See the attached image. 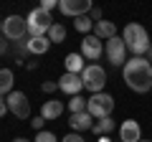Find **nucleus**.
<instances>
[{
  "mask_svg": "<svg viewBox=\"0 0 152 142\" xmlns=\"http://www.w3.org/2000/svg\"><path fill=\"white\" fill-rule=\"evenodd\" d=\"M28 33V20L23 15H8L3 18V36L8 41H23Z\"/></svg>",
  "mask_w": 152,
  "mask_h": 142,
  "instance_id": "6",
  "label": "nucleus"
},
{
  "mask_svg": "<svg viewBox=\"0 0 152 142\" xmlns=\"http://www.w3.org/2000/svg\"><path fill=\"white\" fill-rule=\"evenodd\" d=\"M58 89L64 94H69V97H79L84 91V81H81L79 74H66L64 71V76L58 79Z\"/></svg>",
  "mask_w": 152,
  "mask_h": 142,
  "instance_id": "11",
  "label": "nucleus"
},
{
  "mask_svg": "<svg viewBox=\"0 0 152 142\" xmlns=\"http://www.w3.org/2000/svg\"><path fill=\"white\" fill-rule=\"evenodd\" d=\"M43 117H41V114H38V117H33V119H31V124H33V130H36V132H43Z\"/></svg>",
  "mask_w": 152,
  "mask_h": 142,
  "instance_id": "26",
  "label": "nucleus"
},
{
  "mask_svg": "<svg viewBox=\"0 0 152 142\" xmlns=\"http://www.w3.org/2000/svg\"><path fill=\"white\" fill-rule=\"evenodd\" d=\"M8 51V43H5V38H0V53H5Z\"/></svg>",
  "mask_w": 152,
  "mask_h": 142,
  "instance_id": "29",
  "label": "nucleus"
},
{
  "mask_svg": "<svg viewBox=\"0 0 152 142\" xmlns=\"http://www.w3.org/2000/svg\"><path fill=\"white\" fill-rule=\"evenodd\" d=\"M0 33H3V20H0Z\"/></svg>",
  "mask_w": 152,
  "mask_h": 142,
  "instance_id": "35",
  "label": "nucleus"
},
{
  "mask_svg": "<svg viewBox=\"0 0 152 142\" xmlns=\"http://www.w3.org/2000/svg\"><path fill=\"white\" fill-rule=\"evenodd\" d=\"M74 28L79 33H84V36H91V33H94V20L89 15H81V18H76V20H74Z\"/></svg>",
  "mask_w": 152,
  "mask_h": 142,
  "instance_id": "21",
  "label": "nucleus"
},
{
  "mask_svg": "<svg viewBox=\"0 0 152 142\" xmlns=\"http://www.w3.org/2000/svg\"><path fill=\"white\" fill-rule=\"evenodd\" d=\"M26 20H28V36H48L51 26H53V18H51V13H46L41 5L33 8V10L28 13Z\"/></svg>",
  "mask_w": 152,
  "mask_h": 142,
  "instance_id": "5",
  "label": "nucleus"
},
{
  "mask_svg": "<svg viewBox=\"0 0 152 142\" xmlns=\"http://www.w3.org/2000/svg\"><path fill=\"white\" fill-rule=\"evenodd\" d=\"M142 140V130L137 119H124L119 124V142H140Z\"/></svg>",
  "mask_w": 152,
  "mask_h": 142,
  "instance_id": "12",
  "label": "nucleus"
},
{
  "mask_svg": "<svg viewBox=\"0 0 152 142\" xmlns=\"http://www.w3.org/2000/svg\"><path fill=\"white\" fill-rule=\"evenodd\" d=\"M107 61L112 66H124L127 64V46L122 41V36L107 41Z\"/></svg>",
  "mask_w": 152,
  "mask_h": 142,
  "instance_id": "9",
  "label": "nucleus"
},
{
  "mask_svg": "<svg viewBox=\"0 0 152 142\" xmlns=\"http://www.w3.org/2000/svg\"><path fill=\"white\" fill-rule=\"evenodd\" d=\"M122 41H124L127 51H129L132 56H142L150 51V33H147L145 26H140V23H127L124 31H122Z\"/></svg>",
  "mask_w": 152,
  "mask_h": 142,
  "instance_id": "2",
  "label": "nucleus"
},
{
  "mask_svg": "<svg viewBox=\"0 0 152 142\" xmlns=\"http://www.w3.org/2000/svg\"><path fill=\"white\" fill-rule=\"evenodd\" d=\"M5 102H8V112H10V114H15L18 119H28V117H31V104H28V97H26L23 91L8 94Z\"/></svg>",
  "mask_w": 152,
  "mask_h": 142,
  "instance_id": "7",
  "label": "nucleus"
},
{
  "mask_svg": "<svg viewBox=\"0 0 152 142\" xmlns=\"http://www.w3.org/2000/svg\"><path fill=\"white\" fill-rule=\"evenodd\" d=\"M86 102H89V99H84L81 94H79V97H71L66 104H69V112H71V114H79V112H86Z\"/></svg>",
  "mask_w": 152,
  "mask_h": 142,
  "instance_id": "22",
  "label": "nucleus"
},
{
  "mask_svg": "<svg viewBox=\"0 0 152 142\" xmlns=\"http://www.w3.org/2000/svg\"><path fill=\"white\" fill-rule=\"evenodd\" d=\"M89 18H91L94 23H99V20H104V18H102V10H99V8H91V13H89Z\"/></svg>",
  "mask_w": 152,
  "mask_h": 142,
  "instance_id": "28",
  "label": "nucleus"
},
{
  "mask_svg": "<svg viewBox=\"0 0 152 142\" xmlns=\"http://www.w3.org/2000/svg\"><path fill=\"white\" fill-rule=\"evenodd\" d=\"M61 142H86V140H84V137L79 135V132H71V135H66Z\"/></svg>",
  "mask_w": 152,
  "mask_h": 142,
  "instance_id": "27",
  "label": "nucleus"
},
{
  "mask_svg": "<svg viewBox=\"0 0 152 142\" xmlns=\"http://www.w3.org/2000/svg\"><path fill=\"white\" fill-rule=\"evenodd\" d=\"M140 142H152V140H140Z\"/></svg>",
  "mask_w": 152,
  "mask_h": 142,
  "instance_id": "36",
  "label": "nucleus"
},
{
  "mask_svg": "<svg viewBox=\"0 0 152 142\" xmlns=\"http://www.w3.org/2000/svg\"><path fill=\"white\" fill-rule=\"evenodd\" d=\"M33 142H61V140L53 135V132L43 130V132H38V135H36V140H33Z\"/></svg>",
  "mask_w": 152,
  "mask_h": 142,
  "instance_id": "23",
  "label": "nucleus"
},
{
  "mask_svg": "<svg viewBox=\"0 0 152 142\" xmlns=\"http://www.w3.org/2000/svg\"><path fill=\"white\" fill-rule=\"evenodd\" d=\"M48 41H51V43H64V41H66V26H64V23H53V26H51Z\"/></svg>",
  "mask_w": 152,
  "mask_h": 142,
  "instance_id": "20",
  "label": "nucleus"
},
{
  "mask_svg": "<svg viewBox=\"0 0 152 142\" xmlns=\"http://www.w3.org/2000/svg\"><path fill=\"white\" fill-rule=\"evenodd\" d=\"M64 66H66V74H79L81 76L84 69H86V59L81 53H69L64 59Z\"/></svg>",
  "mask_w": 152,
  "mask_h": 142,
  "instance_id": "15",
  "label": "nucleus"
},
{
  "mask_svg": "<svg viewBox=\"0 0 152 142\" xmlns=\"http://www.w3.org/2000/svg\"><path fill=\"white\" fill-rule=\"evenodd\" d=\"M79 53L84 56V59H89V61H96V59H102V53H104V41H99L96 36H84V41H81V51Z\"/></svg>",
  "mask_w": 152,
  "mask_h": 142,
  "instance_id": "10",
  "label": "nucleus"
},
{
  "mask_svg": "<svg viewBox=\"0 0 152 142\" xmlns=\"http://www.w3.org/2000/svg\"><path fill=\"white\" fill-rule=\"evenodd\" d=\"M3 102H5V97H0V104H3Z\"/></svg>",
  "mask_w": 152,
  "mask_h": 142,
  "instance_id": "34",
  "label": "nucleus"
},
{
  "mask_svg": "<svg viewBox=\"0 0 152 142\" xmlns=\"http://www.w3.org/2000/svg\"><path fill=\"white\" fill-rule=\"evenodd\" d=\"M147 61L152 64V46H150V51H147Z\"/></svg>",
  "mask_w": 152,
  "mask_h": 142,
  "instance_id": "33",
  "label": "nucleus"
},
{
  "mask_svg": "<svg viewBox=\"0 0 152 142\" xmlns=\"http://www.w3.org/2000/svg\"><path fill=\"white\" fill-rule=\"evenodd\" d=\"M61 114H64V102H58V99L43 102V107H41V117L43 119H58Z\"/></svg>",
  "mask_w": 152,
  "mask_h": 142,
  "instance_id": "17",
  "label": "nucleus"
},
{
  "mask_svg": "<svg viewBox=\"0 0 152 142\" xmlns=\"http://www.w3.org/2000/svg\"><path fill=\"white\" fill-rule=\"evenodd\" d=\"M112 130H114V119H112V117L96 119V122H94V127H91V132H94V135H99V137H102V135H109Z\"/></svg>",
  "mask_w": 152,
  "mask_h": 142,
  "instance_id": "19",
  "label": "nucleus"
},
{
  "mask_svg": "<svg viewBox=\"0 0 152 142\" xmlns=\"http://www.w3.org/2000/svg\"><path fill=\"white\" fill-rule=\"evenodd\" d=\"M48 48H51V41H48V36H31V38L26 41V51H28V53H33V56H41V53H46Z\"/></svg>",
  "mask_w": 152,
  "mask_h": 142,
  "instance_id": "14",
  "label": "nucleus"
},
{
  "mask_svg": "<svg viewBox=\"0 0 152 142\" xmlns=\"http://www.w3.org/2000/svg\"><path fill=\"white\" fill-rule=\"evenodd\" d=\"M81 81H84V89L91 94H102L104 86H107V71L102 69L99 64H86L81 74Z\"/></svg>",
  "mask_w": 152,
  "mask_h": 142,
  "instance_id": "3",
  "label": "nucleus"
},
{
  "mask_svg": "<svg viewBox=\"0 0 152 142\" xmlns=\"http://www.w3.org/2000/svg\"><path fill=\"white\" fill-rule=\"evenodd\" d=\"M122 76L124 84L137 94H147L152 89V64L145 56H132L124 66H122Z\"/></svg>",
  "mask_w": 152,
  "mask_h": 142,
  "instance_id": "1",
  "label": "nucleus"
},
{
  "mask_svg": "<svg viewBox=\"0 0 152 142\" xmlns=\"http://www.w3.org/2000/svg\"><path fill=\"white\" fill-rule=\"evenodd\" d=\"M94 36L99 41H112V38H117V26L112 20H99V23H94Z\"/></svg>",
  "mask_w": 152,
  "mask_h": 142,
  "instance_id": "16",
  "label": "nucleus"
},
{
  "mask_svg": "<svg viewBox=\"0 0 152 142\" xmlns=\"http://www.w3.org/2000/svg\"><path fill=\"white\" fill-rule=\"evenodd\" d=\"M13 142H31V140H26V137H15Z\"/></svg>",
  "mask_w": 152,
  "mask_h": 142,
  "instance_id": "32",
  "label": "nucleus"
},
{
  "mask_svg": "<svg viewBox=\"0 0 152 142\" xmlns=\"http://www.w3.org/2000/svg\"><path fill=\"white\" fill-rule=\"evenodd\" d=\"M41 89H43L46 94H53L56 89H58V81H43V84H41Z\"/></svg>",
  "mask_w": 152,
  "mask_h": 142,
  "instance_id": "24",
  "label": "nucleus"
},
{
  "mask_svg": "<svg viewBox=\"0 0 152 142\" xmlns=\"http://www.w3.org/2000/svg\"><path fill=\"white\" fill-rule=\"evenodd\" d=\"M96 142H112V140H109V135H102V137H99Z\"/></svg>",
  "mask_w": 152,
  "mask_h": 142,
  "instance_id": "31",
  "label": "nucleus"
},
{
  "mask_svg": "<svg viewBox=\"0 0 152 142\" xmlns=\"http://www.w3.org/2000/svg\"><path fill=\"white\" fill-rule=\"evenodd\" d=\"M91 0H58V10L69 18H81V15H89L91 13Z\"/></svg>",
  "mask_w": 152,
  "mask_h": 142,
  "instance_id": "8",
  "label": "nucleus"
},
{
  "mask_svg": "<svg viewBox=\"0 0 152 142\" xmlns=\"http://www.w3.org/2000/svg\"><path fill=\"white\" fill-rule=\"evenodd\" d=\"M13 84H15V74H13V69H0V97L13 94Z\"/></svg>",
  "mask_w": 152,
  "mask_h": 142,
  "instance_id": "18",
  "label": "nucleus"
},
{
  "mask_svg": "<svg viewBox=\"0 0 152 142\" xmlns=\"http://www.w3.org/2000/svg\"><path fill=\"white\" fill-rule=\"evenodd\" d=\"M86 112L94 117V119H104V117H112L114 112V97L107 91L102 94H91L86 102Z\"/></svg>",
  "mask_w": 152,
  "mask_h": 142,
  "instance_id": "4",
  "label": "nucleus"
},
{
  "mask_svg": "<svg viewBox=\"0 0 152 142\" xmlns=\"http://www.w3.org/2000/svg\"><path fill=\"white\" fill-rule=\"evenodd\" d=\"M94 122H96V119H94L89 112H79V114H71L69 117V127L74 132H89L94 127Z\"/></svg>",
  "mask_w": 152,
  "mask_h": 142,
  "instance_id": "13",
  "label": "nucleus"
},
{
  "mask_svg": "<svg viewBox=\"0 0 152 142\" xmlns=\"http://www.w3.org/2000/svg\"><path fill=\"white\" fill-rule=\"evenodd\" d=\"M5 112H8V102H3L0 104V117H5Z\"/></svg>",
  "mask_w": 152,
  "mask_h": 142,
  "instance_id": "30",
  "label": "nucleus"
},
{
  "mask_svg": "<svg viewBox=\"0 0 152 142\" xmlns=\"http://www.w3.org/2000/svg\"><path fill=\"white\" fill-rule=\"evenodd\" d=\"M41 8H43L46 13H51L53 8H58V0H41Z\"/></svg>",
  "mask_w": 152,
  "mask_h": 142,
  "instance_id": "25",
  "label": "nucleus"
}]
</instances>
